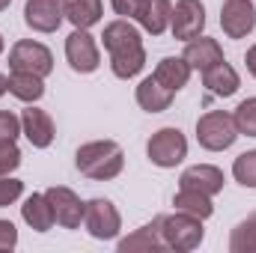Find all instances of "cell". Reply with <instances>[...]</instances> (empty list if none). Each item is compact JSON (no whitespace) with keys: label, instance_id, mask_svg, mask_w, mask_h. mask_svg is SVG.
Segmentation results:
<instances>
[{"label":"cell","instance_id":"cell-1","mask_svg":"<svg viewBox=\"0 0 256 253\" xmlns=\"http://www.w3.org/2000/svg\"><path fill=\"white\" fill-rule=\"evenodd\" d=\"M102 42H104V51L110 57V68L120 80H131L143 72L146 66V48H143V39H140V30L128 21H110L102 33Z\"/></svg>","mask_w":256,"mask_h":253},{"label":"cell","instance_id":"cell-2","mask_svg":"<svg viewBox=\"0 0 256 253\" xmlns=\"http://www.w3.org/2000/svg\"><path fill=\"white\" fill-rule=\"evenodd\" d=\"M74 164H78L80 176H86L92 182H110L122 173L126 155H122V146L116 140H92V143H84L78 149Z\"/></svg>","mask_w":256,"mask_h":253},{"label":"cell","instance_id":"cell-3","mask_svg":"<svg viewBox=\"0 0 256 253\" xmlns=\"http://www.w3.org/2000/svg\"><path fill=\"white\" fill-rule=\"evenodd\" d=\"M161 236H164L167 250L191 253L202 244L206 230H202V220L200 218H191L185 212H173V214H164L161 218Z\"/></svg>","mask_w":256,"mask_h":253},{"label":"cell","instance_id":"cell-4","mask_svg":"<svg viewBox=\"0 0 256 253\" xmlns=\"http://www.w3.org/2000/svg\"><path fill=\"white\" fill-rule=\"evenodd\" d=\"M238 137L242 134L236 128V120L226 110H212V114H206V116L196 120V140H200V146L206 152H224Z\"/></svg>","mask_w":256,"mask_h":253},{"label":"cell","instance_id":"cell-5","mask_svg":"<svg viewBox=\"0 0 256 253\" xmlns=\"http://www.w3.org/2000/svg\"><path fill=\"white\" fill-rule=\"evenodd\" d=\"M146 155H149V161L155 167L170 170V167H176V164H182L188 158V140H185V134L179 128H161V131H155L149 137Z\"/></svg>","mask_w":256,"mask_h":253},{"label":"cell","instance_id":"cell-6","mask_svg":"<svg viewBox=\"0 0 256 253\" xmlns=\"http://www.w3.org/2000/svg\"><path fill=\"white\" fill-rule=\"evenodd\" d=\"M84 226H86V232H90L92 238H98V242H114V238L120 236V230H122V214H120V208H116L110 200L96 196V200L86 202Z\"/></svg>","mask_w":256,"mask_h":253},{"label":"cell","instance_id":"cell-7","mask_svg":"<svg viewBox=\"0 0 256 253\" xmlns=\"http://www.w3.org/2000/svg\"><path fill=\"white\" fill-rule=\"evenodd\" d=\"M9 68L12 72H30L39 78H48L54 72V54L33 39H21L9 48Z\"/></svg>","mask_w":256,"mask_h":253},{"label":"cell","instance_id":"cell-8","mask_svg":"<svg viewBox=\"0 0 256 253\" xmlns=\"http://www.w3.org/2000/svg\"><path fill=\"white\" fill-rule=\"evenodd\" d=\"M206 30V6L202 0H176L173 18H170V33L179 42H191L202 36Z\"/></svg>","mask_w":256,"mask_h":253},{"label":"cell","instance_id":"cell-9","mask_svg":"<svg viewBox=\"0 0 256 253\" xmlns=\"http://www.w3.org/2000/svg\"><path fill=\"white\" fill-rule=\"evenodd\" d=\"M66 60L72 66V72L78 74H92L102 66V51L96 45V39L90 36V30H78L66 39Z\"/></svg>","mask_w":256,"mask_h":253},{"label":"cell","instance_id":"cell-10","mask_svg":"<svg viewBox=\"0 0 256 253\" xmlns=\"http://www.w3.org/2000/svg\"><path fill=\"white\" fill-rule=\"evenodd\" d=\"M220 27L230 39H248L256 30V3L254 0H224Z\"/></svg>","mask_w":256,"mask_h":253},{"label":"cell","instance_id":"cell-11","mask_svg":"<svg viewBox=\"0 0 256 253\" xmlns=\"http://www.w3.org/2000/svg\"><path fill=\"white\" fill-rule=\"evenodd\" d=\"M45 196H48V202H51V208H54V218H57V224H60L63 230H78V226L84 224L86 202H84L72 188L54 185V188L45 190Z\"/></svg>","mask_w":256,"mask_h":253},{"label":"cell","instance_id":"cell-12","mask_svg":"<svg viewBox=\"0 0 256 253\" xmlns=\"http://www.w3.org/2000/svg\"><path fill=\"white\" fill-rule=\"evenodd\" d=\"M63 18V0H27L24 3V24L36 33H57Z\"/></svg>","mask_w":256,"mask_h":253},{"label":"cell","instance_id":"cell-13","mask_svg":"<svg viewBox=\"0 0 256 253\" xmlns=\"http://www.w3.org/2000/svg\"><path fill=\"white\" fill-rule=\"evenodd\" d=\"M21 134L30 140V146L48 149L54 143V137H57V128H54V120L42 108L30 104L27 110H21Z\"/></svg>","mask_w":256,"mask_h":253},{"label":"cell","instance_id":"cell-14","mask_svg":"<svg viewBox=\"0 0 256 253\" xmlns=\"http://www.w3.org/2000/svg\"><path fill=\"white\" fill-rule=\"evenodd\" d=\"M224 185H226L224 170L214 164H194L179 176V188H191L200 190V194H208V196H218L224 190Z\"/></svg>","mask_w":256,"mask_h":253},{"label":"cell","instance_id":"cell-15","mask_svg":"<svg viewBox=\"0 0 256 253\" xmlns=\"http://www.w3.org/2000/svg\"><path fill=\"white\" fill-rule=\"evenodd\" d=\"M170 18H173V3L170 0H143L134 21L149 33V36H164L170 30Z\"/></svg>","mask_w":256,"mask_h":253},{"label":"cell","instance_id":"cell-16","mask_svg":"<svg viewBox=\"0 0 256 253\" xmlns=\"http://www.w3.org/2000/svg\"><path fill=\"white\" fill-rule=\"evenodd\" d=\"M120 253H158L167 250L164 236H161V218H155L152 224L140 226L137 232H131L128 238H120Z\"/></svg>","mask_w":256,"mask_h":253},{"label":"cell","instance_id":"cell-17","mask_svg":"<svg viewBox=\"0 0 256 253\" xmlns=\"http://www.w3.org/2000/svg\"><path fill=\"white\" fill-rule=\"evenodd\" d=\"M185 63L191 66L194 72H206V68H212V66H218L224 60V48H220V42L218 39H208V36H196L191 39L188 45H185Z\"/></svg>","mask_w":256,"mask_h":253},{"label":"cell","instance_id":"cell-18","mask_svg":"<svg viewBox=\"0 0 256 253\" xmlns=\"http://www.w3.org/2000/svg\"><path fill=\"white\" fill-rule=\"evenodd\" d=\"M202 86H206L212 96H218V98H230V96L238 92L242 78H238V72L226 63V60H220L218 66H212V68L202 72Z\"/></svg>","mask_w":256,"mask_h":253},{"label":"cell","instance_id":"cell-19","mask_svg":"<svg viewBox=\"0 0 256 253\" xmlns=\"http://www.w3.org/2000/svg\"><path fill=\"white\" fill-rule=\"evenodd\" d=\"M173 96H176V92H170L167 86H161L155 78H143V80L137 84V92H134L137 104H140L146 114H164V110H170Z\"/></svg>","mask_w":256,"mask_h":253},{"label":"cell","instance_id":"cell-20","mask_svg":"<svg viewBox=\"0 0 256 253\" xmlns=\"http://www.w3.org/2000/svg\"><path fill=\"white\" fill-rule=\"evenodd\" d=\"M191 72H194V68L185 63V57H164L161 63L155 66L152 78H155L161 86H167L170 92H179V90H185V86H188Z\"/></svg>","mask_w":256,"mask_h":253},{"label":"cell","instance_id":"cell-21","mask_svg":"<svg viewBox=\"0 0 256 253\" xmlns=\"http://www.w3.org/2000/svg\"><path fill=\"white\" fill-rule=\"evenodd\" d=\"M21 218H24V224H27L33 232H48V230L57 224L54 208H51V202H48L45 194H33V196H27L24 206H21Z\"/></svg>","mask_w":256,"mask_h":253},{"label":"cell","instance_id":"cell-22","mask_svg":"<svg viewBox=\"0 0 256 253\" xmlns=\"http://www.w3.org/2000/svg\"><path fill=\"white\" fill-rule=\"evenodd\" d=\"M63 15L66 21H72V27L90 30V27H96L102 21L104 3L102 0H63Z\"/></svg>","mask_w":256,"mask_h":253},{"label":"cell","instance_id":"cell-23","mask_svg":"<svg viewBox=\"0 0 256 253\" xmlns=\"http://www.w3.org/2000/svg\"><path fill=\"white\" fill-rule=\"evenodd\" d=\"M9 96H15L24 104H36L45 96V78L30 72H12L9 74Z\"/></svg>","mask_w":256,"mask_h":253},{"label":"cell","instance_id":"cell-24","mask_svg":"<svg viewBox=\"0 0 256 253\" xmlns=\"http://www.w3.org/2000/svg\"><path fill=\"white\" fill-rule=\"evenodd\" d=\"M173 206L176 212H185L191 218H200V220H208L214 214V202L208 194H200V190H191V188H179V194L173 196Z\"/></svg>","mask_w":256,"mask_h":253},{"label":"cell","instance_id":"cell-25","mask_svg":"<svg viewBox=\"0 0 256 253\" xmlns=\"http://www.w3.org/2000/svg\"><path fill=\"white\" fill-rule=\"evenodd\" d=\"M230 250L232 253H256V214L242 220L232 236H230Z\"/></svg>","mask_w":256,"mask_h":253},{"label":"cell","instance_id":"cell-26","mask_svg":"<svg viewBox=\"0 0 256 253\" xmlns=\"http://www.w3.org/2000/svg\"><path fill=\"white\" fill-rule=\"evenodd\" d=\"M232 176H236L238 185H244V188H256V149L242 152V155L232 161Z\"/></svg>","mask_w":256,"mask_h":253},{"label":"cell","instance_id":"cell-27","mask_svg":"<svg viewBox=\"0 0 256 253\" xmlns=\"http://www.w3.org/2000/svg\"><path fill=\"white\" fill-rule=\"evenodd\" d=\"M232 120H236L238 134H244V137H256V98H244V102L236 108Z\"/></svg>","mask_w":256,"mask_h":253},{"label":"cell","instance_id":"cell-28","mask_svg":"<svg viewBox=\"0 0 256 253\" xmlns=\"http://www.w3.org/2000/svg\"><path fill=\"white\" fill-rule=\"evenodd\" d=\"M21 167V149L15 143H0V176H12Z\"/></svg>","mask_w":256,"mask_h":253},{"label":"cell","instance_id":"cell-29","mask_svg":"<svg viewBox=\"0 0 256 253\" xmlns=\"http://www.w3.org/2000/svg\"><path fill=\"white\" fill-rule=\"evenodd\" d=\"M24 194V182L21 179H12V176H0V208L18 202Z\"/></svg>","mask_w":256,"mask_h":253},{"label":"cell","instance_id":"cell-30","mask_svg":"<svg viewBox=\"0 0 256 253\" xmlns=\"http://www.w3.org/2000/svg\"><path fill=\"white\" fill-rule=\"evenodd\" d=\"M21 134V116L12 110H0V143H15Z\"/></svg>","mask_w":256,"mask_h":253},{"label":"cell","instance_id":"cell-31","mask_svg":"<svg viewBox=\"0 0 256 253\" xmlns=\"http://www.w3.org/2000/svg\"><path fill=\"white\" fill-rule=\"evenodd\" d=\"M18 248V230L12 220H0V253Z\"/></svg>","mask_w":256,"mask_h":253},{"label":"cell","instance_id":"cell-32","mask_svg":"<svg viewBox=\"0 0 256 253\" xmlns=\"http://www.w3.org/2000/svg\"><path fill=\"white\" fill-rule=\"evenodd\" d=\"M140 3L143 0H110V6H114V12L120 15V18H134L137 15V9H140Z\"/></svg>","mask_w":256,"mask_h":253},{"label":"cell","instance_id":"cell-33","mask_svg":"<svg viewBox=\"0 0 256 253\" xmlns=\"http://www.w3.org/2000/svg\"><path fill=\"white\" fill-rule=\"evenodd\" d=\"M244 63H248V72L256 78V45H250V48H248V57H244Z\"/></svg>","mask_w":256,"mask_h":253},{"label":"cell","instance_id":"cell-34","mask_svg":"<svg viewBox=\"0 0 256 253\" xmlns=\"http://www.w3.org/2000/svg\"><path fill=\"white\" fill-rule=\"evenodd\" d=\"M6 92H9V78H6V74H0V98H3Z\"/></svg>","mask_w":256,"mask_h":253},{"label":"cell","instance_id":"cell-35","mask_svg":"<svg viewBox=\"0 0 256 253\" xmlns=\"http://www.w3.org/2000/svg\"><path fill=\"white\" fill-rule=\"evenodd\" d=\"M9 3H12V0H0V12H3V9H9Z\"/></svg>","mask_w":256,"mask_h":253},{"label":"cell","instance_id":"cell-36","mask_svg":"<svg viewBox=\"0 0 256 253\" xmlns=\"http://www.w3.org/2000/svg\"><path fill=\"white\" fill-rule=\"evenodd\" d=\"M3 48H6V42H3V36H0V54H3Z\"/></svg>","mask_w":256,"mask_h":253}]
</instances>
